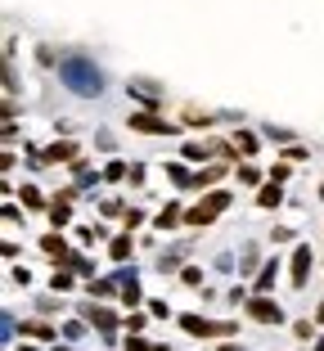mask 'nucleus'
<instances>
[{
	"label": "nucleus",
	"instance_id": "nucleus-1",
	"mask_svg": "<svg viewBox=\"0 0 324 351\" xmlns=\"http://www.w3.org/2000/svg\"><path fill=\"white\" fill-rule=\"evenodd\" d=\"M59 77H63V86L73 95H99L104 90V73L95 68V59H86V54H68V59L59 63Z\"/></svg>",
	"mask_w": 324,
	"mask_h": 351
},
{
	"label": "nucleus",
	"instance_id": "nucleus-2",
	"mask_svg": "<svg viewBox=\"0 0 324 351\" xmlns=\"http://www.w3.org/2000/svg\"><path fill=\"white\" fill-rule=\"evenodd\" d=\"M225 207H230V194H225V189H212V194H203L194 207H185V226H189V230L212 226V221H216Z\"/></svg>",
	"mask_w": 324,
	"mask_h": 351
},
{
	"label": "nucleus",
	"instance_id": "nucleus-3",
	"mask_svg": "<svg viewBox=\"0 0 324 351\" xmlns=\"http://www.w3.org/2000/svg\"><path fill=\"white\" fill-rule=\"evenodd\" d=\"M180 329L194 333V338H230L234 324H216V320H203V315H180Z\"/></svg>",
	"mask_w": 324,
	"mask_h": 351
},
{
	"label": "nucleus",
	"instance_id": "nucleus-4",
	"mask_svg": "<svg viewBox=\"0 0 324 351\" xmlns=\"http://www.w3.org/2000/svg\"><path fill=\"white\" fill-rule=\"evenodd\" d=\"M248 315L257 324H284V306L275 298H266V293H257V298H248Z\"/></svg>",
	"mask_w": 324,
	"mask_h": 351
},
{
	"label": "nucleus",
	"instance_id": "nucleus-5",
	"mask_svg": "<svg viewBox=\"0 0 324 351\" xmlns=\"http://www.w3.org/2000/svg\"><path fill=\"white\" fill-rule=\"evenodd\" d=\"M311 266H315V252L306 248V243H297V252H293V289H302V284H306Z\"/></svg>",
	"mask_w": 324,
	"mask_h": 351
},
{
	"label": "nucleus",
	"instance_id": "nucleus-6",
	"mask_svg": "<svg viewBox=\"0 0 324 351\" xmlns=\"http://www.w3.org/2000/svg\"><path fill=\"white\" fill-rule=\"evenodd\" d=\"M131 126H136V131H149V135H176V122H158V117H149V113H136Z\"/></svg>",
	"mask_w": 324,
	"mask_h": 351
},
{
	"label": "nucleus",
	"instance_id": "nucleus-7",
	"mask_svg": "<svg viewBox=\"0 0 324 351\" xmlns=\"http://www.w3.org/2000/svg\"><path fill=\"white\" fill-rule=\"evenodd\" d=\"M82 315H86L90 324H99L104 333H113V329H117V315H113L108 306H90V302H86V306H82Z\"/></svg>",
	"mask_w": 324,
	"mask_h": 351
},
{
	"label": "nucleus",
	"instance_id": "nucleus-8",
	"mask_svg": "<svg viewBox=\"0 0 324 351\" xmlns=\"http://www.w3.org/2000/svg\"><path fill=\"white\" fill-rule=\"evenodd\" d=\"M32 162H77V149L73 145H50V149H41V154L32 158Z\"/></svg>",
	"mask_w": 324,
	"mask_h": 351
},
{
	"label": "nucleus",
	"instance_id": "nucleus-9",
	"mask_svg": "<svg viewBox=\"0 0 324 351\" xmlns=\"http://www.w3.org/2000/svg\"><path fill=\"white\" fill-rule=\"evenodd\" d=\"M68 221H73V203H68V198H59V203H50V226H54V230H63Z\"/></svg>",
	"mask_w": 324,
	"mask_h": 351
},
{
	"label": "nucleus",
	"instance_id": "nucleus-10",
	"mask_svg": "<svg viewBox=\"0 0 324 351\" xmlns=\"http://www.w3.org/2000/svg\"><path fill=\"white\" fill-rule=\"evenodd\" d=\"M117 284H122V302H126V306H136V302H145V298H140V284H136V270H131V275H122Z\"/></svg>",
	"mask_w": 324,
	"mask_h": 351
},
{
	"label": "nucleus",
	"instance_id": "nucleus-11",
	"mask_svg": "<svg viewBox=\"0 0 324 351\" xmlns=\"http://www.w3.org/2000/svg\"><path fill=\"white\" fill-rule=\"evenodd\" d=\"M180 221H185V212H180L176 203H167V207H162V212H158V230H176Z\"/></svg>",
	"mask_w": 324,
	"mask_h": 351
},
{
	"label": "nucleus",
	"instance_id": "nucleus-12",
	"mask_svg": "<svg viewBox=\"0 0 324 351\" xmlns=\"http://www.w3.org/2000/svg\"><path fill=\"white\" fill-rule=\"evenodd\" d=\"M275 275H279V261H266V270L257 275V293H266V298H271V289H275Z\"/></svg>",
	"mask_w": 324,
	"mask_h": 351
},
{
	"label": "nucleus",
	"instance_id": "nucleus-13",
	"mask_svg": "<svg viewBox=\"0 0 324 351\" xmlns=\"http://www.w3.org/2000/svg\"><path fill=\"white\" fill-rule=\"evenodd\" d=\"M41 248L50 252V257H59V261H68V243H63V234H45L41 239Z\"/></svg>",
	"mask_w": 324,
	"mask_h": 351
},
{
	"label": "nucleus",
	"instance_id": "nucleus-14",
	"mask_svg": "<svg viewBox=\"0 0 324 351\" xmlns=\"http://www.w3.org/2000/svg\"><path fill=\"white\" fill-rule=\"evenodd\" d=\"M108 252H113V261H126L131 252H136V243H131V234H117V239H113V248H108Z\"/></svg>",
	"mask_w": 324,
	"mask_h": 351
},
{
	"label": "nucleus",
	"instance_id": "nucleus-15",
	"mask_svg": "<svg viewBox=\"0 0 324 351\" xmlns=\"http://www.w3.org/2000/svg\"><path fill=\"white\" fill-rule=\"evenodd\" d=\"M23 333H27V338H41V342L54 338V329H50L45 320H27V324H23Z\"/></svg>",
	"mask_w": 324,
	"mask_h": 351
},
{
	"label": "nucleus",
	"instance_id": "nucleus-16",
	"mask_svg": "<svg viewBox=\"0 0 324 351\" xmlns=\"http://www.w3.org/2000/svg\"><path fill=\"white\" fill-rule=\"evenodd\" d=\"M279 203H284V194H279V185L271 180V185H266L262 194H257V207H279Z\"/></svg>",
	"mask_w": 324,
	"mask_h": 351
},
{
	"label": "nucleus",
	"instance_id": "nucleus-17",
	"mask_svg": "<svg viewBox=\"0 0 324 351\" xmlns=\"http://www.w3.org/2000/svg\"><path fill=\"white\" fill-rule=\"evenodd\" d=\"M234 149H243V154H257V135L239 131V135H234Z\"/></svg>",
	"mask_w": 324,
	"mask_h": 351
},
{
	"label": "nucleus",
	"instance_id": "nucleus-18",
	"mask_svg": "<svg viewBox=\"0 0 324 351\" xmlns=\"http://www.w3.org/2000/svg\"><path fill=\"white\" fill-rule=\"evenodd\" d=\"M167 176L176 180V185H194V176H189V171H185L180 162H171V167H167Z\"/></svg>",
	"mask_w": 324,
	"mask_h": 351
},
{
	"label": "nucleus",
	"instance_id": "nucleus-19",
	"mask_svg": "<svg viewBox=\"0 0 324 351\" xmlns=\"http://www.w3.org/2000/svg\"><path fill=\"white\" fill-rule=\"evenodd\" d=\"M216 180H221V167H208V171H199V176H194V185H216Z\"/></svg>",
	"mask_w": 324,
	"mask_h": 351
},
{
	"label": "nucleus",
	"instance_id": "nucleus-20",
	"mask_svg": "<svg viewBox=\"0 0 324 351\" xmlns=\"http://www.w3.org/2000/svg\"><path fill=\"white\" fill-rule=\"evenodd\" d=\"M18 194H23V203H27V207H45V203H41V189H36V185H23Z\"/></svg>",
	"mask_w": 324,
	"mask_h": 351
},
{
	"label": "nucleus",
	"instance_id": "nucleus-21",
	"mask_svg": "<svg viewBox=\"0 0 324 351\" xmlns=\"http://www.w3.org/2000/svg\"><path fill=\"white\" fill-rule=\"evenodd\" d=\"M68 266H73V275H90V270H95L90 261L82 257V252H73V257H68Z\"/></svg>",
	"mask_w": 324,
	"mask_h": 351
},
{
	"label": "nucleus",
	"instance_id": "nucleus-22",
	"mask_svg": "<svg viewBox=\"0 0 324 351\" xmlns=\"http://www.w3.org/2000/svg\"><path fill=\"white\" fill-rule=\"evenodd\" d=\"M117 289H122V284H113V279H99V284H90V293H99V298H113Z\"/></svg>",
	"mask_w": 324,
	"mask_h": 351
},
{
	"label": "nucleus",
	"instance_id": "nucleus-23",
	"mask_svg": "<svg viewBox=\"0 0 324 351\" xmlns=\"http://www.w3.org/2000/svg\"><path fill=\"white\" fill-rule=\"evenodd\" d=\"M73 289V270H54V293Z\"/></svg>",
	"mask_w": 324,
	"mask_h": 351
},
{
	"label": "nucleus",
	"instance_id": "nucleus-24",
	"mask_svg": "<svg viewBox=\"0 0 324 351\" xmlns=\"http://www.w3.org/2000/svg\"><path fill=\"white\" fill-rule=\"evenodd\" d=\"M180 279H185L189 289H199V284H203V270H199V266H189V270H180Z\"/></svg>",
	"mask_w": 324,
	"mask_h": 351
},
{
	"label": "nucleus",
	"instance_id": "nucleus-25",
	"mask_svg": "<svg viewBox=\"0 0 324 351\" xmlns=\"http://www.w3.org/2000/svg\"><path fill=\"white\" fill-rule=\"evenodd\" d=\"M149 315H153V320H162V315H171V311H167V302L153 298V302H149Z\"/></svg>",
	"mask_w": 324,
	"mask_h": 351
},
{
	"label": "nucleus",
	"instance_id": "nucleus-26",
	"mask_svg": "<svg viewBox=\"0 0 324 351\" xmlns=\"http://www.w3.org/2000/svg\"><path fill=\"white\" fill-rule=\"evenodd\" d=\"M185 158H189V162H203V158H208V149H199V145H185Z\"/></svg>",
	"mask_w": 324,
	"mask_h": 351
},
{
	"label": "nucleus",
	"instance_id": "nucleus-27",
	"mask_svg": "<svg viewBox=\"0 0 324 351\" xmlns=\"http://www.w3.org/2000/svg\"><path fill=\"white\" fill-rule=\"evenodd\" d=\"M271 239H275V243H288V239H293V230H288V226H275Z\"/></svg>",
	"mask_w": 324,
	"mask_h": 351
},
{
	"label": "nucleus",
	"instance_id": "nucleus-28",
	"mask_svg": "<svg viewBox=\"0 0 324 351\" xmlns=\"http://www.w3.org/2000/svg\"><path fill=\"white\" fill-rule=\"evenodd\" d=\"M104 176H108V180H122V176H126V162H108Z\"/></svg>",
	"mask_w": 324,
	"mask_h": 351
},
{
	"label": "nucleus",
	"instance_id": "nucleus-29",
	"mask_svg": "<svg viewBox=\"0 0 324 351\" xmlns=\"http://www.w3.org/2000/svg\"><path fill=\"white\" fill-rule=\"evenodd\" d=\"M239 180L243 185H257V167H239Z\"/></svg>",
	"mask_w": 324,
	"mask_h": 351
},
{
	"label": "nucleus",
	"instance_id": "nucleus-30",
	"mask_svg": "<svg viewBox=\"0 0 324 351\" xmlns=\"http://www.w3.org/2000/svg\"><path fill=\"white\" fill-rule=\"evenodd\" d=\"M126 351H153V347H149L145 338H126Z\"/></svg>",
	"mask_w": 324,
	"mask_h": 351
},
{
	"label": "nucleus",
	"instance_id": "nucleus-31",
	"mask_svg": "<svg viewBox=\"0 0 324 351\" xmlns=\"http://www.w3.org/2000/svg\"><path fill=\"white\" fill-rule=\"evenodd\" d=\"M315 320H320V324H324V302H320V306H315Z\"/></svg>",
	"mask_w": 324,
	"mask_h": 351
},
{
	"label": "nucleus",
	"instance_id": "nucleus-32",
	"mask_svg": "<svg viewBox=\"0 0 324 351\" xmlns=\"http://www.w3.org/2000/svg\"><path fill=\"white\" fill-rule=\"evenodd\" d=\"M221 351H243V347H234V342H225V347H221Z\"/></svg>",
	"mask_w": 324,
	"mask_h": 351
},
{
	"label": "nucleus",
	"instance_id": "nucleus-33",
	"mask_svg": "<svg viewBox=\"0 0 324 351\" xmlns=\"http://www.w3.org/2000/svg\"><path fill=\"white\" fill-rule=\"evenodd\" d=\"M23 351H41V347H23Z\"/></svg>",
	"mask_w": 324,
	"mask_h": 351
},
{
	"label": "nucleus",
	"instance_id": "nucleus-34",
	"mask_svg": "<svg viewBox=\"0 0 324 351\" xmlns=\"http://www.w3.org/2000/svg\"><path fill=\"white\" fill-rule=\"evenodd\" d=\"M320 351H324V338H320Z\"/></svg>",
	"mask_w": 324,
	"mask_h": 351
},
{
	"label": "nucleus",
	"instance_id": "nucleus-35",
	"mask_svg": "<svg viewBox=\"0 0 324 351\" xmlns=\"http://www.w3.org/2000/svg\"><path fill=\"white\" fill-rule=\"evenodd\" d=\"M320 198H324V185H320Z\"/></svg>",
	"mask_w": 324,
	"mask_h": 351
}]
</instances>
